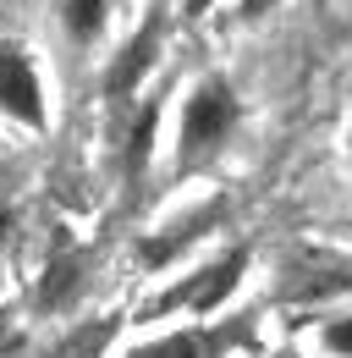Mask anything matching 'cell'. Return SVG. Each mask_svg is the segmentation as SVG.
Instances as JSON below:
<instances>
[{
    "label": "cell",
    "mask_w": 352,
    "mask_h": 358,
    "mask_svg": "<svg viewBox=\"0 0 352 358\" xmlns=\"http://www.w3.org/2000/svg\"><path fill=\"white\" fill-rule=\"evenodd\" d=\"M242 127V94L226 72H198L182 83V99H176V127H171V160L176 171H198L210 166L220 149L237 138Z\"/></svg>",
    "instance_id": "6da1fadb"
},
{
    "label": "cell",
    "mask_w": 352,
    "mask_h": 358,
    "mask_svg": "<svg viewBox=\"0 0 352 358\" xmlns=\"http://www.w3.org/2000/svg\"><path fill=\"white\" fill-rule=\"evenodd\" d=\"M0 122L17 133L50 127V78L28 39H0Z\"/></svg>",
    "instance_id": "7a4b0ae2"
},
{
    "label": "cell",
    "mask_w": 352,
    "mask_h": 358,
    "mask_svg": "<svg viewBox=\"0 0 352 358\" xmlns=\"http://www.w3.org/2000/svg\"><path fill=\"white\" fill-rule=\"evenodd\" d=\"M242 270H248V248H231V254H220L210 265L187 270L176 287H166L154 303H149V320H160V314H215L231 292H237V281H242Z\"/></svg>",
    "instance_id": "3957f363"
},
{
    "label": "cell",
    "mask_w": 352,
    "mask_h": 358,
    "mask_svg": "<svg viewBox=\"0 0 352 358\" xmlns=\"http://www.w3.org/2000/svg\"><path fill=\"white\" fill-rule=\"evenodd\" d=\"M166 28H171V11H149L127 39H122V50H110V61H105V99L143 94L154 61H160V50H166Z\"/></svg>",
    "instance_id": "277c9868"
},
{
    "label": "cell",
    "mask_w": 352,
    "mask_h": 358,
    "mask_svg": "<svg viewBox=\"0 0 352 358\" xmlns=\"http://www.w3.org/2000/svg\"><path fill=\"white\" fill-rule=\"evenodd\" d=\"M248 342V320H220V325H187L160 342H143L127 358H231Z\"/></svg>",
    "instance_id": "5b68a950"
},
{
    "label": "cell",
    "mask_w": 352,
    "mask_h": 358,
    "mask_svg": "<svg viewBox=\"0 0 352 358\" xmlns=\"http://www.w3.org/2000/svg\"><path fill=\"white\" fill-rule=\"evenodd\" d=\"M110 6L116 0H61L55 6V22L66 34L72 50H99L105 34H110Z\"/></svg>",
    "instance_id": "8992f818"
},
{
    "label": "cell",
    "mask_w": 352,
    "mask_h": 358,
    "mask_svg": "<svg viewBox=\"0 0 352 358\" xmlns=\"http://www.w3.org/2000/svg\"><path fill=\"white\" fill-rule=\"evenodd\" d=\"M319 348L330 358H352V314H336V320L319 331Z\"/></svg>",
    "instance_id": "52a82bcc"
},
{
    "label": "cell",
    "mask_w": 352,
    "mask_h": 358,
    "mask_svg": "<svg viewBox=\"0 0 352 358\" xmlns=\"http://www.w3.org/2000/svg\"><path fill=\"white\" fill-rule=\"evenodd\" d=\"M215 6L220 0H176V17H182V22H204Z\"/></svg>",
    "instance_id": "ba28073f"
},
{
    "label": "cell",
    "mask_w": 352,
    "mask_h": 358,
    "mask_svg": "<svg viewBox=\"0 0 352 358\" xmlns=\"http://www.w3.org/2000/svg\"><path fill=\"white\" fill-rule=\"evenodd\" d=\"M275 6H281V0H237V17H242V22H264Z\"/></svg>",
    "instance_id": "9c48e42d"
},
{
    "label": "cell",
    "mask_w": 352,
    "mask_h": 358,
    "mask_svg": "<svg viewBox=\"0 0 352 358\" xmlns=\"http://www.w3.org/2000/svg\"><path fill=\"white\" fill-rule=\"evenodd\" d=\"M347 160H352V122H347Z\"/></svg>",
    "instance_id": "30bf717a"
}]
</instances>
